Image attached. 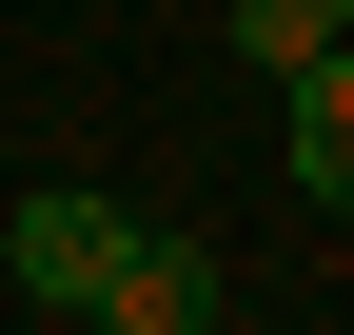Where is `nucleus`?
<instances>
[{
  "instance_id": "nucleus-1",
  "label": "nucleus",
  "mask_w": 354,
  "mask_h": 335,
  "mask_svg": "<svg viewBox=\"0 0 354 335\" xmlns=\"http://www.w3.org/2000/svg\"><path fill=\"white\" fill-rule=\"evenodd\" d=\"M118 197H20V217H0V276H20L39 316H99V276H118Z\"/></svg>"
},
{
  "instance_id": "nucleus-2",
  "label": "nucleus",
  "mask_w": 354,
  "mask_h": 335,
  "mask_svg": "<svg viewBox=\"0 0 354 335\" xmlns=\"http://www.w3.org/2000/svg\"><path fill=\"white\" fill-rule=\"evenodd\" d=\"M236 316V276H216V237H118V276H99V335H216Z\"/></svg>"
},
{
  "instance_id": "nucleus-3",
  "label": "nucleus",
  "mask_w": 354,
  "mask_h": 335,
  "mask_svg": "<svg viewBox=\"0 0 354 335\" xmlns=\"http://www.w3.org/2000/svg\"><path fill=\"white\" fill-rule=\"evenodd\" d=\"M295 178L354 217V39H315V60H295Z\"/></svg>"
},
{
  "instance_id": "nucleus-4",
  "label": "nucleus",
  "mask_w": 354,
  "mask_h": 335,
  "mask_svg": "<svg viewBox=\"0 0 354 335\" xmlns=\"http://www.w3.org/2000/svg\"><path fill=\"white\" fill-rule=\"evenodd\" d=\"M315 39H354L335 0H236V60H256V79H295V60H315Z\"/></svg>"
},
{
  "instance_id": "nucleus-5",
  "label": "nucleus",
  "mask_w": 354,
  "mask_h": 335,
  "mask_svg": "<svg viewBox=\"0 0 354 335\" xmlns=\"http://www.w3.org/2000/svg\"><path fill=\"white\" fill-rule=\"evenodd\" d=\"M335 20H354V0H335Z\"/></svg>"
}]
</instances>
